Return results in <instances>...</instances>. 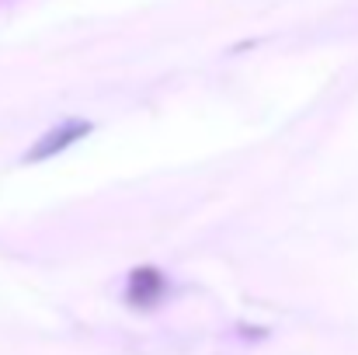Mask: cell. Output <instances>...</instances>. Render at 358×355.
<instances>
[{
	"label": "cell",
	"instance_id": "6da1fadb",
	"mask_svg": "<svg viewBox=\"0 0 358 355\" xmlns=\"http://www.w3.org/2000/svg\"><path fill=\"white\" fill-rule=\"evenodd\" d=\"M91 132V122H84V118H73V122H63V125H56L52 132H45L31 150H28V164H38V160H49V157H56V153H63L66 146H73L77 139H84Z\"/></svg>",
	"mask_w": 358,
	"mask_h": 355
},
{
	"label": "cell",
	"instance_id": "7a4b0ae2",
	"mask_svg": "<svg viewBox=\"0 0 358 355\" xmlns=\"http://www.w3.org/2000/svg\"><path fill=\"white\" fill-rule=\"evenodd\" d=\"M160 296H164V272H157V268H136L129 275L125 300L132 307H153V303H160Z\"/></svg>",
	"mask_w": 358,
	"mask_h": 355
}]
</instances>
